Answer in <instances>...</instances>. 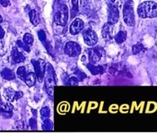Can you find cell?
Masks as SVG:
<instances>
[{
	"instance_id": "obj_1",
	"label": "cell",
	"mask_w": 157,
	"mask_h": 133,
	"mask_svg": "<svg viewBox=\"0 0 157 133\" xmlns=\"http://www.w3.org/2000/svg\"><path fill=\"white\" fill-rule=\"evenodd\" d=\"M43 78L45 81L46 91H47V92L49 96L52 98L55 85H56V77H55L54 69L50 63H47L45 65Z\"/></svg>"
},
{
	"instance_id": "obj_2",
	"label": "cell",
	"mask_w": 157,
	"mask_h": 133,
	"mask_svg": "<svg viewBox=\"0 0 157 133\" xmlns=\"http://www.w3.org/2000/svg\"><path fill=\"white\" fill-rule=\"evenodd\" d=\"M137 13L141 18H155L157 16V4L153 1L143 2L138 6Z\"/></svg>"
},
{
	"instance_id": "obj_3",
	"label": "cell",
	"mask_w": 157,
	"mask_h": 133,
	"mask_svg": "<svg viewBox=\"0 0 157 133\" xmlns=\"http://www.w3.org/2000/svg\"><path fill=\"white\" fill-rule=\"evenodd\" d=\"M53 20L54 23L57 25L66 26L67 20H68V8L65 4H61L57 6L54 12L53 15Z\"/></svg>"
},
{
	"instance_id": "obj_4",
	"label": "cell",
	"mask_w": 157,
	"mask_h": 133,
	"mask_svg": "<svg viewBox=\"0 0 157 133\" xmlns=\"http://www.w3.org/2000/svg\"><path fill=\"white\" fill-rule=\"evenodd\" d=\"M123 18L125 23L130 27H134L136 24L135 19L134 9H133V2L132 0L126 1L123 8Z\"/></svg>"
},
{
	"instance_id": "obj_5",
	"label": "cell",
	"mask_w": 157,
	"mask_h": 133,
	"mask_svg": "<svg viewBox=\"0 0 157 133\" xmlns=\"http://www.w3.org/2000/svg\"><path fill=\"white\" fill-rule=\"evenodd\" d=\"M104 54H105V51L101 47L92 48L88 50L89 60L92 64H95L99 62L101 59V57L104 56Z\"/></svg>"
},
{
	"instance_id": "obj_6",
	"label": "cell",
	"mask_w": 157,
	"mask_h": 133,
	"mask_svg": "<svg viewBox=\"0 0 157 133\" xmlns=\"http://www.w3.org/2000/svg\"><path fill=\"white\" fill-rule=\"evenodd\" d=\"M81 49L80 45L78 43H75V42H68L66 43L65 48H64V52L65 53L71 57H77L79 54L81 53Z\"/></svg>"
},
{
	"instance_id": "obj_7",
	"label": "cell",
	"mask_w": 157,
	"mask_h": 133,
	"mask_svg": "<svg viewBox=\"0 0 157 133\" xmlns=\"http://www.w3.org/2000/svg\"><path fill=\"white\" fill-rule=\"evenodd\" d=\"M119 20V10L117 4H115L114 1H112L109 3L108 8V23L111 24L117 23Z\"/></svg>"
},
{
	"instance_id": "obj_8",
	"label": "cell",
	"mask_w": 157,
	"mask_h": 133,
	"mask_svg": "<svg viewBox=\"0 0 157 133\" xmlns=\"http://www.w3.org/2000/svg\"><path fill=\"white\" fill-rule=\"evenodd\" d=\"M32 64L33 65L35 70V74L37 77L38 82H42L44 76V69L45 64L42 60H32Z\"/></svg>"
},
{
	"instance_id": "obj_9",
	"label": "cell",
	"mask_w": 157,
	"mask_h": 133,
	"mask_svg": "<svg viewBox=\"0 0 157 133\" xmlns=\"http://www.w3.org/2000/svg\"><path fill=\"white\" fill-rule=\"evenodd\" d=\"M83 39L88 46H94L98 41V37L92 29H87L83 33Z\"/></svg>"
},
{
	"instance_id": "obj_10",
	"label": "cell",
	"mask_w": 157,
	"mask_h": 133,
	"mask_svg": "<svg viewBox=\"0 0 157 133\" xmlns=\"http://www.w3.org/2000/svg\"><path fill=\"white\" fill-rule=\"evenodd\" d=\"M0 115L4 118H10L13 116V106L9 103H3L0 98Z\"/></svg>"
},
{
	"instance_id": "obj_11",
	"label": "cell",
	"mask_w": 157,
	"mask_h": 133,
	"mask_svg": "<svg viewBox=\"0 0 157 133\" xmlns=\"http://www.w3.org/2000/svg\"><path fill=\"white\" fill-rule=\"evenodd\" d=\"M84 23L81 18H76L70 26V33L72 35H77L83 29Z\"/></svg>"
},
{
	"instance_id": "obj_12",
	"label": "cell",
	"mask_w": 157,
	"mask_h": 133,
	"mask_svg": "<svg viewBox=\"0 0 157 133\" xmlns=\"http://www.w3.org/2000/svg\"><path fill=\"white\" fill-rule=\"evenodd\" d=\"M12 60L13 61L14 63H19V62H23L25 60V56L23 55L21 52L17 50V48H14L12 50L11 53Z\"/></svg>"
},
{
	"instance_id": "obj_13",
	"label": "cell",
	"mask_w": 157,
	"mask_h": 133,
	"mask_svg": "<svg viewBox=\"0 0 157 133\" xmlns=\"http://www.w3.org/2000/svg\"><path fill=\"white\" fill-rule=\"evenodd\" d=\"M112 24H111V23H109L104 24V26L102 27V30H101L103 38H105V39H107V40H110L112 38Z\"/></svg>"
},
{
	"instance_id": "obj_14",
	"label": "cell",
	"mask_w": 157,
	"mask_h": 133,
	"mask_svg": "<svg viewBox=\"0 0 157 133\" xmlns=\"http://www.w3.org/2000/svg\"><path fill=\"white\" fill-rule=\"evenodd\" d=\"M86 68L91 72L92 75H98V74H102L104 72V68L102 66H95L92 63H88L86 65Z\"/></svg>"
},
{
	"instance_id": "obj_15",
	"label": "cell",
	"mask_w": 157,
	"mask_h": 133,
	"mask_svg": "<svg viewBox=\"0 0 157 133\" xmlns=\"http://www.w3.org/2000/svg\"><path fill=\"white\" fill-rule=\"evenodd\" d=\"M1 76L3 79L5 80H13L15 78V74L13 73V72L9 69V68H4L1 72Z\"/></svg>"
},
{
	"instance_id": "obj_16",
	"label": "cell",
	"mask_w": 157,
	"mask_h": 133,
	"mask_svg": "<svg viewBox=\"0 0 157 133\" xmlns=\"http://www.w3.org/2000/svg\"><path fill=\"white\" fill-rule=\"evenodd\" d=\"M23 81L26 82V84L29 87H33V86H34L35 82H36V76L33 72H29V73H27Z\"/></svg>"
},
{
	"instance_id": "obj_17",
	"label": "cell",
	"mask_w": 157,
	"mask_h": 133,
	"mask_svg": "<svg viewBox=\"0 0 157 133\" xmlns=\"http://www.w3.org/2000/svg\"><path fill=\"white\" fill-rule=\"evenodd\" d=\"M15 93H16V92L11 88H6L4 90V96H5L6 99L9 101V102H13L14 101Z\"/></svg>"
},
{
	"instance_id": "obj_18",
	"label": "cell",
	"mask_w": 157,
	"mask_h": 133,
	"mask_svg": "<svg viewBox=\"0 0 157 133\" xmlns=\"http://www.w3.org/2000/svg\"><path fill=\"white\" fill-rule=\"evenodd\" d=\"M29 19H30L31 23L33 25H37L38 23H40L39 15L37 13V11H35V10H31V11L29 12Z\"/></svg>"
},
{
	"instance_id": "obj_19",
	"label": "cell",
	"mask_w": 157,
	"mask_h": 133,
	"mask_svg": "<svg viewBox=\"0 0 157 133\" xmlns=\"http://www.w3.org/2000/svg\"><path fill=\"white\" fill-rule=\"evenodd\" d=\"M127 37V34L126 32L125 31H120L115 36V41L117 43H122L125 42Z\"/></svg>"
},
{
	"instance_id": "obj_20",
	"label": "cell",
	"mask_w": 157,
	"mask_h": 133,
	"mask_svg": "<svg viewBox=\"0 0 157 133\" xmlns=\"http://www.w3.org/2000/svg\"><path fill=\"white\" fill-rule=\"evenodd\" d=\"M71 3H72V8H71V18H73L74 17H76L79 12V9H78V0H71Z\"/></svg>"
},
{
	"instance_id": "obj_21",
	"label": "cell",
	"mask_w": 157,
	"mask_h": 133,
	"mask_svg": "<svg viewBox=\"0 0 157 133\" xmlns=\"http://www.w3.org/2000/svg\"><path fill=\"white\" fill-rule=\"evenodd\" d=\"M144 50H145V48H144V46L141 43H137V44L132 47V53H133V54H139L140 53H142Z\"/></svg>"
},
{
	"instance_id": "obj_22",
	"label": "cell",
	"mask_w": 157,
	"mask_h": 133,
	"mask_svg": "<svg viewBox=\"0 0 157 133\" xmlns=\"http://www.w3.org/2000/svg\"><path fill=\"white\" fill-rule=\"evenodd\" d=\"M33 36L30 33H26L24 36H23V43H25L27 45H32L33 43Z\"/></svg>"
},
{
	"instance_id": "obj_23",
	"label": "cell",
	"mask_w": 157,
	"mask_h": 133,
	"mask_svg": "<svg viewBox=\"0 0 157 133\" xmlns=\"http://www.w3.org/2000/svg\"><path fill=\"white\" fill-rule=\"evenodd\" d=\"M17 76H19V78H21L22 80H24L25 76L27 75V71H26L25 67L22 66V67H19V68H17Z\"/></svg>"
},
{
	"instance_id": "obj_24",
	"label": "cell",
	"mask_w": 157,
	"mask_h": 133,
	"mask_svg": "<svg viewBox=\"0 0 157 133\" xmlns=\"http://www.w3.org/2000/svg\"><path fill=\"white\" fill-rule=\"evenodd\" d=\"M78 81L79 80L77 79V77H76V76H71V77L67 78V80L65 82V84L70 86H76L78 84Z\"/></svg>"
},
{
	"instance_id": "obj_25",
	"label": "cell",
	"mask_w": 157,
	"mask_h": 133,
	"mask_svg": "<svg viewBox=\"0 0 157 133\" xmlns=\"http://www.w3.org/2000/svg\"><path fill=\"white\" fill-rule=\"evenodd\" d=\"M53 128V124L50 120H45L43 124V129L46 131H51Z\"/></svg>"
},
{
	"instance_id": "obj_26",
	"label": "cell",
	"mask_w": 157,
	"mask_h": 133,
	"mask_svg": "<svg viewBox=\"0 0 157 133\" xmlns=\"http://www.w3.org/2000/svg\"><path fill=\"white\" fill-rule=\"evenodd\" d=\"M40 114L43 118H48L50 116V109L48 107L43 108L40 111Z\"/></svg>"
},
{
	"instance_id": "obj_27",
	"label": "cell",
	"mask_w": 157,
	"mask_h": 133,
	"mask_svg": "<svg viewBox=\"0 0 157 133\" xmlns=\"http://www.w3.org/2000/svg\"><path fill=\"white\" fill-rule=\"evenodd\" d=\"M74 74L77 76V79L79 80V81H82V80H84L86 77V73H84L83 72H82L81 70H79V69H77V70L74 72Z\"/></svg>"
},
{
	"instance_id": "obj_28",
	"label": "cell",
	"mask_w": 157,
	"mask_h": 133,
	"mask_svg": "<svg viewBox=\"0 0 157 133\" xmlns=\"http://www.w3.org/2000/svg\"><path fill=\"white\" fill-rule=\"evenodd\" d=\"M37 35H38L39 40H40L43 44L47 43V36H46L45 32L43 31V30H39V31L37 32Z\"/></svg>"
},
{
	"instance_id": "obj_29",
	"label": "cell",
	"mask_w": 157,
	"mask_h": 133,
	"mask_svg": "<svg viewBox=\"0 0 157 133\" xmlns=\"http://www.w3.org/2000/svg\"><path fill=\"white\" fill-rule=\"evenodd\" d=\"M17 47L23 48V50H25V51L28 52V53H29V52H30V48H29V46L27 45L25 43H23V42H22V41H17Z\"/></svg>"
},
{
	"instance_id": "obj_30",
	"label": "cell",
	"mask_w": 157,
	"mask_h": 133,
	"mask_svg": "<svg viewBox=\"0 0 157 133\" xmlns=\"http://www.w3.org/2000/svg\"><path fill=\"white\" fill-rule=\"evenodd\" d=\"M6 53L5 44L3 43V41H0V56H3Z\"/></svg>"
},
{
	"instance_id": "obj_31",
	"label": "cell",
	"mask_w": 157,
	"mask_h": 133,
	"mask_svg": "<svg viewBox=\"0 0 157 133\" xmlns=\"http://www.w3.org/2000/svg\"><path fill=\"white\" fill-rule=\"evenodd\" d=\"M29 125L33 129H35L37 127V121L34 118H31L29 120Z\"/></svg>"
},
{
	"instance_id": "obj_32",
	"label": "cell",
	"mask_w": 157,
	"mask_h": 133,
	"mask_svg": "<svg viewBox=\"0 0 157 133\" xmlns=\"http://www.w3.org/2000/svg\"><path fill=\"white\" fill-rule=\"evenodd\" d=\"M0 4L3 7H8L10 5V2L9 0H0Z\"/></svg>"
},
{
	"instance_id": "obj_33",
	"label": "cell",
	"mask_w": 157,
	"mask_h": 133,
	"mask_svg": "<svg viewBox=\"0 0 157 133\" xmlns=\"http://www.w3.org/2000/svg\"><path fill=\"white\" fill-rule=\"evenodd\" d=\"M23 94L22 92H16L15 93V100H18L20 99L21 97H23Z\"/></svg>"
},
{
	"instance_id": "obj_34",
	"label": "cell",
	"mask_w": 157,
	"mask_h": 133,
	"mask_svg": "<svg viewBox=\"0 0 157 133\" xmlns=\"http://www.w3.org/2000/svg\"><path fill=\"white\" fill-rule=\"evenodd\" d=\"M4 35H5L4 30H3V28L0 26V39H3V37H4Z\"/></svg>"
},
{
	"instance_id": "obj_35",
	"label": "cell",
	"mask_w": 157,
	"mask_h": 133,
	"mask_svg": "<svg viewBox=\"0 0 157 133\" xmlns=\"http://www.w3.org/2000/svg\"><path fill=\"white\" fill-rule=\"evenodd\" d=\"M3 22V18H2V17L0 16V23H2Z\"/></svg>"
}]
</instances>
